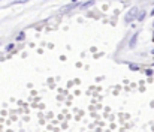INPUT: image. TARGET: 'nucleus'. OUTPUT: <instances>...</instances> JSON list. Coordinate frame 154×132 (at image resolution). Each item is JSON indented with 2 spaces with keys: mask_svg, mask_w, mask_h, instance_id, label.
<instances>
[]
</instances>
